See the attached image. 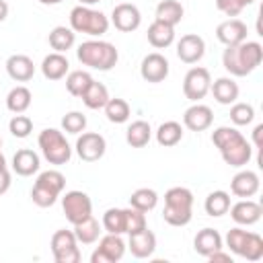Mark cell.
I'll return each instance as SVG.
<instances>
[{"instance_id":"cell-1","label":"cell","mask_w":263,"mask_h":263,"mask_svg":"<svg viewBox=\"0 0 263 263\" xmlns=\"http://www.w3.org/2000/svg\"><path fill=\"white\" fill-rule=\"evenodd\" d=\"M212 142H214V146L220 150L224 162L230 164V166H245V164H249V160L253 158V148H251V144L245 140V136H242L236 127L222 125V127L214 129Z\"/></svg>"},{"instance_id":"cell-2","label":"cell","mask_w":263,"mask_h":263,"mask_svg":"<svg viewBox=\"0 0 263 263\" xmlns=\"http://www.w3.org/2000/svg\"><path fill=\"white\" fill-rule=\"evenodd\" d=\"M263 60V47L259 41H242L236 45H226L222 53V64L232 76L251 74Z\"/></svg>"},{"instance_id":"cell-3","label":"cell","mask_w":263,"mask_h":263,"mask_svg":"<svg viewBox=\"0 0 263 263\" xmlns=\"http://www.w3.org/2000/svg\"><path fill=\"white\" fill-rule=\"evenodd\" d=\"M76 58L82 66H88L99 72H109L111 68H115L119 53L113 43L101 41V39H90V41H84L78 45Z\"/></svg>"},{"instance_id":"cell-4","label":"cell","mask_w":263,"mask_h":263,"mask_svg":"<svg viewBox=\"0 0 263 263\" xmlns=\"http://www.w3.org/2000/svg\"><path fill=\"white\" fill-rule=\"evenodd\" d=\"M162 218L171 226H187L193 218V193L187 187H171L164 193Z\"/></svg>"},{"instance_id":"cell-5","label":"cell","mask_w":263,"mask_h":263,"mask_svg":"<svg viewBox=\"0 0 263 263\" xmlns=\"http://www.w3.org/2000/svg\"><path fill=\"white\" fill-rule=\"evenodd\" d=\"M70 29L74 33H84L90 37H101L109 29V18L90 6L78 4L70 10Z\"/></svg>"},{"instance_id":"cell-6","label":"cell","mask_w":263,"mask_h":263,"mask_svg":"<svg viewBox=\"0 0 263 263\" xmlns=\"http://www.w3.org/2000/svg\"><path fill=\"white\" fill-rule=\"evenodd\" d=\"M64 187H66V177L60 171L55 168L43 171L31 189V199L39 208H51L60 197V193L64 191Z\"/></svg>"},{"instance_id":"cell-7","label":"cell","mask_w":263,"mask_h":263,"mask_svg":"<svg viewBox=\"0 0 263 263\" xmlns=\"http://www.w3.org/2000/svg\"><path fill=\"white\" fill-rule=\"evenodd\" d=\"M226 247L247 261H259L263 257V238L257 232H249L240 226L228 230Z\"/></svg>"},{"instance_id":"cell-8","label":"cell","mask_w":263,"mask_h":263,"mask_svg":"<svg viewBox=\"0 0 263 263\" xmlns=\"http://www.w3.org/2000/svg\"><path fill=\"white\" fill-rule=\"evenodd\" d=\"M37 144L41 148L43 158L49 164H66L72 158V148L66 142V136L55 127L43 129L37 138Z\"/></svg>"},{"instance_id":"cell-9","label":"cell","mask_w":263,"mask_h":263,"mask_svg":"<svg viewBox=\"0 0 263 263\" xmlns=\"http://www.w3.org/2000/svg\"><path fill=\"white\" fill-rule=\"evenodd\" d=\"M62 210L70 224H78L88 216H92V201L84 191L72 189L62 197Z\"/></svg>"},{"instance_id":"cell-10","label":"cell","mask_w":263,"mask_h":263,"mask_svg":"<svg viewBox=\"0 0 263 263\" xmlns=\"http://www.w3.org/2000/svg\"><path fill=\"white\" fill-rule=\"evenodd\" d=\"M51 253L55 263H78L80 249L72 230H55L51 236Z\"/></svg>"},{"instance_id":"cell-11","label":"cell","mask_w":263,"mask_h":263,"mask_svg":"<svg viewBox=\"0 0 263 263\" xmlns=\"http://www.w3.org/2000/svg\"><path fill=\"white\" fill-rule=\"evenodd\" d=\"M125 255V242L121 240V234H105L99 240V247L90 255V263H117Z\"/></svg>"},{"instance_id":"cell-12","label":"cell","mask_w":263,"mask_h":263,"mask_svg":"<svg viewBox=\"0 0 263 263\" xmlns=\"http://www.w3.org/2000/svg\"><path fill=\"white\" fill-rule=\"evenodd\" d=\"M210 86H212V78H210V72L205 68H191L187 74H185V80H183V92L189 101H199L203 99L208 92H210Z\"/></svg>"},{"instance_id":"cell-13","label":"cell","mask_w":263,"mask_h":263,"mask_svg":"<svg viewBox=\"0 0 263 263\" xmlns=\"http://www.w3.org/2000/svg\"><path fill=\"white\" fill-rule=\"evenodd\" d=\"M105 150H107V142H105V138L101 134L84 132L76 140V154L84 162H97L99 158H103Z\"/></svg>"},{"instance_id":"cell-14","label":"cell","mask_w":263,"mask_h":263,"mask_svg":"<svg viewBox=\"0 0 263 263\" xmlns=\"http://www.w3.org/2000/svg\"><path fill=\"white\" fill-rule=\"evenodd\" d=\"M111 23L115 25L117 31H121V33H132V31H136V29L140 27L142 14H140V10H138L136 4L121 2V4H117V6L113 8V12H111Z\"/></svg>"},{"instance_id":"cell-15","label":"cell","mask_w":263,"mask_h":263,"mask_svg":"<svg viewBox=\"0 0 263 263\" xmlns=\"http://www.w3.org/2000/svg\"><path fill=\"white\" fill-rule=\"evenodd\" d=\"M205 53V41L197 33H187L177 43V55L185 64H197Z\"/></svg>"},{"instance_id":"cell-16","label":"cell","mask_w":263,"mask_h":263,"mask_svg":"<svg viewBox=\"0 0 263 263\" xmlns=\"http://www.w3.org/2000/svg\"><path fill=\"white\" fill-rule=\"evenodd\" d=\"M140 74L146 82H162L168 76V60L158 51L148 53L140 64Z\"/></svg>"},{"instance_id":"cell-17","label":"cell","mask_w":263,"mask_h":263,"mask_svg":"<svg viewBox=\"0 0 263 263\" xmlns=\"http://www.w3.org/2000/svg\"><path fill=\"white\" fill-rule=\"evenodd\" d=\"M228 212H230V218L238 226H251V224H257L261 220L263 208H261V203H257V201L247 197V199H240L234 205H230Z\"/></svg>"},{"instance_id":"cell-18","label":"cell","mask_w":263,"mask_h":263,"mask_svg":"<svg viewBox=\"0 0 263 263\" xmlns=\"http://www.w3.org/2000/svg\"><path fill=\"white\" fill-rule=\"evenodd\" d=\"M216 37L224 45H236L247 41V25L240 18H228L216 27Z\"/></svg>"},{"instance_id":"cell-19","label":"cell","mask_w":263,"mask_h":263,"mask_svg":"<svg viewBox=\"0 0 263 263\" xmlns=\"http://www.w3.org/2000/svg\"><path fill=\"white\" fill-rule=\"evenodd\" d=\"M212 121H214V113L208 105L195 103L183 113V125L191 132H203L212 125Z\"/></svg>"},{"instance_id":"cell-20","label":"cell","mask_w":263,"mask_h":263,"mask_svg":"<svg viewBox=\"0 0 263 263\" xmlns=\"http://www.w3.org/2000/svg\"><path fill=\"white\" fill-rule=\"evenodd\" d=\"M259 185H261V181H259V175L255 171H240V173H236L232 177L230 191L236 197L247 199V197H253L259 191Z\"/></svg>"},{"instance_id":"cell-21","label":"cell","mask_w":263,"mask_h":263,"mask_svg":"<svg viewBox=\"0 0 263 263\" xmlns=\"http://www.w3.org/2000/svg\"><path fill=\"white\" fill-rule=\"evenodd\" d=\"M127 247H129V251L136 259H148L156 251V236H154L152 230L144 228L140 232L129 234V245Z\"/></svg>"},{"instance_id":"cell-22","label":"cell","mask_w":263,"mask_h":263,"mask_svg":"<svg viewBox=\"0 0 263 263\" xmlns=\"http://www.w3.org/2000/svg\"><path fill=\"white\" fill-rule=\"evenodd\" d=\"M6 72H8V76H10L12 80H16V82H27V80H31L33 74H35V64H33V60H31L29 55H25V53H14V55H10V58L6 60Z\"/></svg>"},{"instance_id":"cell-23","label":"cell","mask_w":263,"mask_h":263,"mask_svg":"<svg viewBox=\"0 0 263 263\" xmlns=\"http://www.w3.org/2000/svg\"><path fill=\"white\" fill-rule=\"evenodd\" d=\"M193 249L201 257H210L214 251H220L222 249V236H220V232L214 230V228L199 230L195 234V238H193Z\"/></svg>"},{"instance_id":"cell-24","label":"cell","mask_w":263,"mask_h":263,"mask_svg":"<svg viewBox=\"0 0 263 263\" xmlns=\"http://www.w3.org/2000/svg\"><path fill=\"white\" fill-rule=\"evenodd\" d=\"M68 70H70L68 58L64 53H58V51L45 55L43 62H41V72L47 80H60L68 74Z\"/></svg>"},{"instance_id":"cell-25","label":"cell","mask_w":263,"mask_h":263,"mask_svg":"<svg viewBox=\"0 0 263 263\" xmlns=\"http://www.w3.org/2000/svg\"><path fill=\"white\" fill-rule=\"evenodd\" d=\"M39 156L37 152L29 150V148H21L16 150V154L12 156V171L21 177H31L33 173L39 171Z\"/></svg>"},{"instance_id":"cell-26","label":"cell","mask_w":263,"mask_h":263,"mask_svg":"<svg viewBox=\"0 0 263 263\" xmlns=\"http://www.w3.org/2000/svg\"><path fill=\"white\" fill-rule=\"evenodd\" d=\"M148 43L156 49H164L168 47L173 41H175V27L166 25V23H160V21H154L150 27H148Z\"/></svg>"},{"instance_id":"cell-27","label":"cell","mask_w":263,"mask_h":263,"mask_svg":"<svg viewBox=\"0 0 263 263\" xmlns=\"http://www.w3.org/2000/svg\"><path fill=\"white\" fill-rule=\"evenodd\" d=\"M210 90H212L214 99L220 105H232L238 99V84L232 78H226V76L214 80V84L210 86Z\"/></svg>"},{"instance_id":"cell-28","label":"cell","mask_w":263,"mask_h":263,"mask_svg":"<svg viewBox=\"0 0 263 263\" xmlns=\"http://www.w3.org/2000/svg\"><path fill=\"white\" fill-rule=\"evenodd\" d=\"M150 138H152V129H150V123L144 119L132 121L127 132H125V142L132 148H144L150 142Z\"/></svg>"},{"instance_id":"cell-29","label":"cell","mask_w":263,"mask_h":263,"mask_svg":"<svg viewBox=\"0 0 263 263\" xmlns=\"http://www.w3.org/2000/svg\"><path fill=\"white\" fill-rule=\"evenodd\" d=\"M183 14H185V10H183L181 2H177V0H162L156 6V21L166 23L171 27L179 25L181 18H183Z\"/></svg>"},{"instance_id":"cell-30","label":"cell","mask_w":263,"mask_h":263,"mask_svg":"<svg viewBox=\"0 0 263 263\" xmlns=\"http://www.w3.org/2000/svg\"><path fill=\"white\" fill-rule=\"evenodd\" d=\"M74 41H76V33L70 27L60 25V27H53L51 33H49V45L58 53H66L68 49H72Z\"/></svg>"},{"instance_id":"cell-31","label":"cell","mask_w":263,"mask_h":263,"mask_svg":"<svg viewBox=\"0 0 263 263\" xmlns=\"http://www.w3.org/2000/svg\"><path fill=\"white\" fill-rule=\"evenodd\" d=\"M181 138H183V127L179 121H164L156 129V142L164 148L177 146L181 142Z\"/></svg>"},{"instance_id":"cell-32","label":"cell","mask_w":263,"mask_h":263,"mask_svg":"<svg viewBox=\"0 0 263 263\" xmlns=\"http://www.w3.org/2000/svg\"><path fill=\"white\" fill-rule=\"evenodd\" d=\"M74 236H76V240L78 242H82V245H92V242H97L99 240V234H101V224L92 218V216H88L86 220H82V222H78V224H74Z\"/></svg>"},{"instance_id":"cell-33","label":"cell","mask_w":263,"mask_h":263,"mask_svg":"<svg viewBox=\"0 0 263 263\" xmlns=\"http://www.w3.org/2000/svg\"><path fill=\"white\" fill-rule=\"evenodd\" d=\"M80 99H82V103H84L88 109H103L111 97H109V90H107L105 84L92 80L90 86L84 90V95H82Z\"/></svg>"},{"instance_id":"cell-34","label":"cell","mask_w":263,"mask_h":263,"mask_svg":"<svg viewBox=\"0 0 263 263\" xmlns=\"http://www.w3.org/2000/svg\"><path fill=\"white\" fill-rule=\"evenodd\" d=\"M203 210L212 218L224 216L230 210V195L226 191H212L203 201Z\"/></svg>"},{"instance_id":"cell-35","label":"cell","mask_w":263,"mask_h":263,"mask_svg":"<svg viewBox=\"0 0 263 263\" xmlns=\"http://www.w3.org/2000/svg\"><path fill=\"white\" fill-rule=\"evenodd\" d=\"M31 90L27 86H14L8 95H6V107L12 113H25L31 107Z\"/></svg>"},{"instance_id":"cell-36","label":"cell","mask_w":263,"mask_h":263,"mask_svg":"<svg viewBox=\"0 0 263 263\" xmlns=\"http://www.w3.org/2000/svg\"><path fill=\"white\" fill-rule=\"evenodd\" d=\"M156 203H158V193L154 189H148V187L136 189L129 197V205L140 210V212H150L156 208Z\"/></svg>"},{"instance_id":"cell-37","label":"cell","mask_w":263,"mask_h":263,"mask_svg":"<svg viewBox=\"0 0 263 263\" xmlns=\"http://www.w3.org/2000/svg\"><path fill=\"white\" fill-rule=\"evenodd\" d=\"M92 82V76L84 70H74V72H68L66 76V88L72 97H82L84 90L90 86Z\"/></svg>"},{"instance_id":"cell-38","label":"cell","mask_w":263,"mask_h":263,"mask_svg":"<svg viewBox=\"0 0 263 263\" xmlns=\"http://www.w3.org/2000/svg\"><path fill=\"white\" fill-rule=\"evenodd\" d=\"M103 228L109 234H123L125 232V210H121V208H109L103 214Z\"/></svg>"},{"instance_id":"cell-39","label":"cell","mask_w":263,"mask_h":263,"mask_svg":"<svg viewBox=\"0 0 263 263\" xmlns=\"http://www.w3.org/2000/svg\"><path fill=\"white\" fill-rule=\"evenodd\" d=\"M103 109L111 123H125L129 119V105L123 99H109Z\"/></svg>"},{"instance_id":"cell-40","label":"cell","mask_w":263,"mask_h":263,"mask_svg":"<svg viewBox=\"0 0 263 263\" xmlns=\"http://www.w3.org/2000/svg\"><path fill=\"white\" fill-rule=\"evenodd\" d=\"M255 119V109L249 103H232L230 107V121L234 125H249Z\"/></svg>"},{"instance_id":"cell-41","label":"cell","mask_w":263,"mask_h":263,"mask_svg":"<svg viewBox=\"0 0 263 263\" xmlns=\"http://www.w3.org/2000/svg\"><path fill=\"white\" fill-rule=\"evenodd\" d=\"M148 228L146 226V212H140L136 208H125V232L127 234H134V232H140Z\"/></svg>"},{"instance_id":"cell-42","label":"cell","mask_w":263,"mask_h":263,"mask_svg":"<svg viewBox=\"0 0 263 263\" xmlns=\"http://www.w3.org/2000/svg\"><path fill=\"white\" fill-rule=\"evenodd\" d=\"M86 127V117L80 111H70L62 117V129L66 134H80Z\"/></svg>"},{"instance_id":"cell-43","label":"cell","mask_w":263,"mask_h":263,"mask_svg":"<svg viewBox=\"0 0 263 263\" xmlns=\"http://www.w3.org/2000/svg\"><path fill=\"white\" fill-rule=\"evenodd\" d=\"M8 129H10V134H12L14 138H27V136L33 132V121H31V117H27V115H23V113H16V115L10 119Z\"/></svg>"},{"instance_id":"cell-44","label":"cell","mask_w":263,"mask_h":263,"mask_svg":"<svg viewBox=\"0 0 263 263\" xmlns=\"http://www.w3.org/2000/svg\"><path fill=\"white\" fill-rule=\"evenodd\" d=\"M216 8L226 16H238L245 8L242 0H216Z\"/></svg>"},{"instance_id":"cell-45","label":"cell","mask_w":263,"mask_h":263,"mask_svg":"<svg viewBox=\"0 0 263 263\" xmlns=\"http://www.w3.org/2000/svg\"><path fill=\"white\" fill-rule=\"evenodd\" d=\"M10 183H12V179H10V173L4 168V171H0V195H4L8 189H10Z\"/></svg>"},{"instance_id":"cell-46","label":"cell","mask_w":263,"mask_h":263,"mask_svg":"<svg viewBox=\"0 0 263 263\" xmlns=\"http://www.w3.org/2000/svg\"><path fill=\"white\" fill-rule=\"evenodd\" d=\"M205 259H210L212 263H216V261H224V263H232V257L228 255V253H224L222 249L220 251H214L210 257H205Z\"/></svg>"},{"instance_id":"cell-47","label":"cell","mask_w":263,"mask_h":263,"mask_svg":"<svg viewBox=\"0 0 263 263\" xmlns=\"http://www.w3.org/2000/svg\"><path fill=\"white\" fill-rule=\"evenodd\" d=\"M261 134H263V123L255 125V129H253V142H255V148H257V150H261V148H263V142H261Z\"/></svg>"},{"instance_id":"cell-48","label":"cell","mask_w":263,"mask_h":263,"mask_svg":"<svg viewBox=\"0 0 263 263\" xmlns=\"http://www.w3.org/2000/svg\"><path fill=\"white\" fill-rule=\"evenodd\" d=\"M6 16H8V4H6L4 0H0V23H2Z\"/></svg>"},{"instance_id":"cell-49","label":"cell","mask_w":263,"mask_h":263,"mask_svg":"<svg viewBox=\"0 0 263 263\" xmlns=\"http://www.w3.org/2000/svg\"><path fill=\"white\" fill-rule=\"evenodd\" d=\"M41 4H45V6H53V4H60V2H64V0H39Z\"/></svg>"},{"instance_id":"cell-50","label":"cell","mask_w":263,"mask_h":263,"mask_svg":"<svg viewBox=\"0 0 263 263\" xmlns=\"http://www.w3.org/2000/svg\"><path fill=\"white\" fill-rule=\"evenodd\" d=\"M101 0H80V4H84V6H92V4H99Z\"/></svg>"},{"instance_id":"cell-51","label":"cell","mask_w":263,"mask_h":263,"mask_svg":"<svg viewBox=\"0 0 263 263\" xmlns=\"http://www.w3.org/2000/svg\"><path fill=\"white\" fill-rule=\"evenodd\" d=\"M6 168V158H4V154L0 152V171H4Z\"/></svg>"},{"instance_id":"cell-52","label":"cell","mask_w":263,"mask_h":263,"mask_svg":"<svg viewBox=\"0 0 263 263\" xmlns=\"http://www.w3.org/2000/svg\"><path fill=\"white\" fill-rule=\"evenodd\" d=\"M253 2H255V0H242V4H245V6H249V4H253Z\"/></svg>"},{"instance_id":"cell-53","label":"cell","mask_w":263,"mask_h":263,"mask_svg":"<svg viewBox=\"0 0 263 263\" xmlns=\"http://www.w3.org/2000/svg\"><path fill=\"white\" fill-rule=\"evenodd\" d=\"M0 146H2V138H0Z\"/></svg>"}]
</instances>
